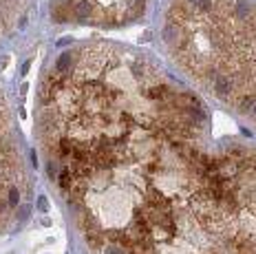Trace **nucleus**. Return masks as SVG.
Masks as SVG:
<instances>
[{
	"instance_id": "2",
	"label": "nucleus",
	"mask_w": 256,
	"mask_h": 254,
	"mask_svg": "<svg viewBox=\"0 0 256 254\" xmlns=\"http://www.w3.org/2000/svg\"><path fill=\"white\" fill-rule=\"evenodd\" d=\"M162 38L201 91L256 126L254 0H170Z\"/></svg>"
},
{
	"instance_id": "4",
	"label": "nucleus",
	"mask_w": 256,
	"mask_h": 254,
	"mask_svg": "<svg viewBox=\"0 0 256 254\" xmlns=\"http://www.w3.org/2000/svg\"><path fill=\"white\" fill-rule=\"evenodd\" d=\"M146 0H67L62 20L86 24H124L144 11Z\"/></svg>"
},
{
	"instance_id": "3",
	"label": "nucleus",
	"mask_w": 256,
	"mask_h": 254,
	"mask_svg": "<svg viewBox=\"0 0 256 254\" xmlns=\"http://www.w3.org/2000/svg\"><path fill=\"white\" fill-rule=\"evenodd\" d=\"M31 199L27 166H24L11 110L0 91V232L20 219Z\"/></svg>"
},
{
	"instance_id": "1",
	"label": "nucleus",
	"mask_w": 256,
	"mask_h": 254,
	"mask_svg": "<svg viewBox=\"0 0 256 254\" xmlns=\"http://www.w3.org/2000/svg\"><path fill=\"white\" fill-rule=\"evenodd\" d=\"M40 142L91 254H256V146L214 139L205 102L139 49L62 51Z\"/></svg>"
}]
</instances>
